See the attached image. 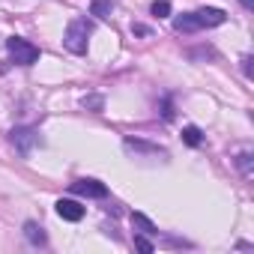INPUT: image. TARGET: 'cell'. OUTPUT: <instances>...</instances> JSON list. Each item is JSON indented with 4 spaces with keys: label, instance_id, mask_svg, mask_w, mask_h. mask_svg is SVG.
Masks as SVG:
<instances>
[{
    "label": "cell",
    "instance_id": "18",
    "mask_svg": "<svg viewBox=\"0 0 254 254\" xmlns=\"http://www.w3.org/2000/svg\"><path fill=\"white\" fill-rule=\"evenodd\" d=\"M242 72L245 78H251V57H242Z\"/></svg>",
    "mask_w": 254,
    "mask_h": 254
},
{
    "label": "cell",
    "instance_id": "19",
    "mask_svg": "<svg viewBox=\"0 0 254 254\" xmlns=\"http://www.w3.org/2000/svg\"><path fill=\"white\" fill-rule=\"evenodd\" d=\"M242 6H245V9H251V6H254V0H242Z\"/></svg>",
    "mask_w": 254,
    "mask_h": 254
},
{
    "label": "cell",
    "instance_id": "13",
    "mask_svg": "<svg viewBox=\"0 0 254 254\" xmlns=\"http://www.w3.org/2000/svg\"><path fill=\"white\" fill-rule=\"evenodd\" d=\"M150 12L159 15V18H168L171 15V3H168V0H156V3L150 6Z\"/></svg>",
    "mask_w": 254,
    "mask_h": 254
},
{
    "label": "cell",
    "instance_id": "8",
    "mask_svg": "<svg viewBox=\"0 0 254 254\" xmlns=\"http://www.w3.org/2000/svg\"><path fill=\"white\" fill-rule=\"evenodd\" d=\"M174 27H177V33H194V30H200V24H197L194 12H186V15H180V18L174 21Z\"/></svg>",
    "mask_w": 254,
    "mask_h": 254
},
{
    "label": "cell",
    "instance_id": "9",
    "mask_svg": "<svg viewBox=\"0 0 254 254\" xmlns=\"http://www.w3.org/2000/svg\"><path fill=\"white\" fill-rule=\"evenodd\" d=\"M132 224H135V230L138 233H147V236H153V233H159V227L144 215V212H132Z\"/></svg>",
    "mask_w": 254,
    "mask_h": 254
},
{
    "label": "cell",
    "instance_id": "14",
    "mask_svg": "<svg viewBox=\"0 0 254 254\" xmlns=\"http://www.w3.org/2000/svg\"><path fill=\"white\" fill-rule=\"evenodd\" d=\"M135 248H141V251H147V254L156 251V245L147 239V233H135Z\"/></svg>",
    "mask_w": 254,
    "mask_h": 254
},
{
    "label": "cell",
    "instance_id": "10",
    "mask_svg": "<svg viewBox=\"0 0 254 254\" xmlns=\"http://www.w3.org/2000/svg\"><path fill=\"white\" fill-rule=\"evenodd\" d=\"M111 12H114L111 0H93L90 3V15H96V18H111Z\"/></svg>",
    "mask_w": 254,
    "mask_h": 254
},
{
    "label": "cell",
    "instance_id": "2",
    "mask_svg": "<svg viewBox=\"0 0 254 254\" xmlns=\"http://www.w3.org/2000/svg\"><path fill=\"white\" fill-rule=\"evenodd\" d=\"M6 51H9V57H12L15 66H33V63L39 60V48H36L33 42L21 39V36L6 39Z\"/></svg>",
    "mask_w": 254,
    "mask_h": 254
},
{
    "label": "cell",
    "instance_id": "12",
    "mask_svg": "<svg viewBox=\"0 0 254 254\" xmlns=\"http://www.w3.org/2000/svg\"><path fill=\"white\" fill-rule=\"evenodd\" d=\"M183 141L189 147H200L203 144V132L197 129V126H186V129H183Z\"/></svg>",
    "mask_w": 254,
    "mask_h": 254
},
{
    "label": "cell",
    "instance_id": "3",
    "mask_svg": "<svg viewBox=\"0 0 254 254\" xmlns=\"http://www.w3.org/2000/svg\"><path fill=\"white\" fill-rule=\"evenodd\" d=\"M9 141H12V147H15L21 156H30V153H33V147H36V144H42L39 132H36V129H30V126H15V129L9 132Z\"/></svg>",
    "mask_w": 254,
    "mask_h": 254
},
{
    "label": "cell",
    "instance_id": "7",
    "mask_svg": "<svg viewBox=\"0 0 254 254\" xmlns=\"http://www.w3.org/2000/svg\"><path fill=\"white\" fill-rule=\"evenodd\" d=\"M24 236H27V242L36 245V248H45V245H48V236H45L42 224H36V221H27V224H24Z\"/></svg>",
    "mask_w": 254,
    "mask_h": 254
},
{
    "label": "cell",
    "instance_id": "16",
    "mask_svg": "<svg viewBox=\"0 0 254 254\" xmlns=\"http://www.w3.org/2000/svg\"><path fill=\"white\" fill-rule=\"evenodd\" d=\"M132 33H135V36H150V27H144V24H132Z\"/></svg>",
    "mask_w": 254,
    "mask_h": 254
},
{
    "label": "cell",
    "instance_id": "15",
    "mask_svg": "<svg viewBox=\"0 0 254 254\" xmlns=\"http://www.w3.org/2000/svg\"><path fill=\"white\" fill-rule=\"evenodd\" d=\"M236 165H239V171H242L245 177H251V153H242V156L236 159Z\"/></svg>",
    "mask_w": 254,
    "mask_h": 254
},
{
    "label": "cell",
    "instance_id": "1",
    "mask_svg": "<svg viewBox=\"0 0 254 254\" xmlns=\"http://www.w3.org/2000/svg\"><path fill=\"white\" fill-rule=\"evenodd\" d=\"M90 33H93L90 21H87V18H75V21H69V27H66L63 45H66L72 54H84V51H87V39H90Z\"/></svg>",
    "mask_w": 254,
    "mask_h": 254
},
{
    "label": "cell",
    "instance_id": "17",
    "mask_svg": "<svg viewBox=\"0 0 254 254\" xmlns=\"http://www.w3.org/2000/svg\"><path fill=\"white\" fill-rule=\"evenodd\" d=\"M84 108H102V99L99 96H90V99H84Z\"/></svg>",
    "mask_w": 254,
    "mask_h": 254
},
{
    "label": "cell",
    "instance_id": "11",
    "mask_svg": "<svg viewBox=\"0 0 254 254\" xmlns=\"http://www.w3.org/2000/svg\"><path fill=\"white\" fill-rule=\"evenodd\" d=\"M126 150H132V153H153V156H165V150L150 147V144H144V141H132V138H126Z\"/></svg>",
    "mask_w": 254,
    "mask_h": 254
},
{
    "label": "cell",
    "instance_id": "5",
    "mask_svg": "<svg viewBox=\"0 0 254 254\" xmlns=\"http://www.w3.org/2000/svg\"><path fill=\"white\" fill-rule=\"evenodd\" d=\"M57 215H60L63 221H81V218H84V206H81L78 200L63 197V200H57Z\"/></svg>",
    "mask_w": 254,
    "mask_h": 254
},
{
    "label": "cell",
    "instance_id": "4",
    "mask_svg": "<svg viewBox=\"0 0 254 254\" xmlns=\"http://www.w3.org/2000/svg\"><path fill=\"white\" fill-rule=\"evenodd\" d=\"M72 191L81 197H108V186L99 180H78V183H72Z\"/></svg>",
    "mask_w": 254,
    "mask_h": 254
},
{
    "label": "cell",
    "instance_id": "6",
    "mask_svg": "<svg viewBox=\"0 0 254 254\" xmlns=\"http://www.w3.org/2000/svg\"><path fill=\"white\" fill-rule=\"evenodd\" d=\"M194 18H197V24L200 27H218V24H224L227 21V12H221V9H197L194 12Z\"/></svg>",
    "mask_w": 254,
    "mask_h": 254
}]
</instances>
